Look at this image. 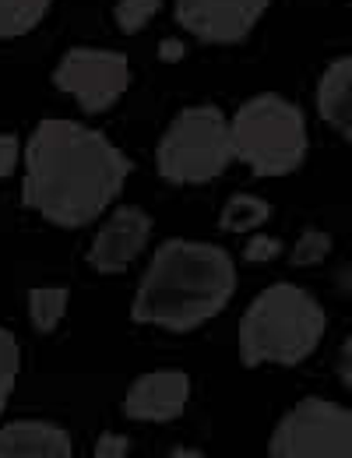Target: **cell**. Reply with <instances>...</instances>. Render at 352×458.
Masks as SVG:
<instances>
[{
    "label": "cell",
    "mask_w": 352,
    "mask_h": 458,
    "mask_svg": "<svg viewBox=\"0 0 352 458\" xmlns=\"http://www.w3.org/2000/svg\"><path fill=\"white\" fill-rule=\"evenodd\" d=\"M130 159L78 120H43L25 145L21 201L60 229L88 226L123 191Z\"/></svg>",
    "instance_id": "cell-1"
},
{
    "label": "cell",
    "mask_w": 352,
    "mask_h": 458,
    "mask_svg": "<svg viewBox=\"0 0 352 458\" xmlns=\"http://www.w3.org/2000/svg\"><path fill=\"white\" fill-rule=\"evenodd\" d=\"M236 293V265L219 243L166 240L141 276L130 318L166 332H194L226 310Z\"/></svg>",
    "instance_id": "cell-2"
},
{
    "label": "cell",
    "mask_w": 352,
    "mask_h": 458,
    "mask_svg": "<svg viewBox=\"0 0 352 458\" xmlns=\"http://www.w3.org/2000/svg\"><path fill=\"white\" fill-rule=\"evenodd\" d=\"M324 307L293 283H275L239 318V360L243 367H296L324 339Z\"/></svg>",
    "instance_id": "cell-3"
},
{
    "label": "cell",
    "mask_w": 352,
    "mask_h": 458,
    "mask_svg": "<svg viewBox=\"0 0 352 458\" xmlns=\"http://www.w3.org/2000/svg\"><path fill=\"white\" fill-rule=\"evenodd\" d=\"M233 159L257 176H286L303 166L306 156V120L299 106L275 96L261 92L247 99L236 110L233 123Z\"/></svg>",
    "instance_id": "cell-4"
},
{
    "label": "cell",
    "mask_w": 352,
    "mask_h": 458,
    "mask_svg": "<svg viewBox=\"0 0 352 458\" xmlns=\"http://www.w3.org/2000/svg\"><path fill=\"white\" fill-rule=\"evenodd\" d=\"M155 163L170 183H208L233 163L230 120L219 106H187L166 127Z\"/></svg>",
    "instance_id": "cell-5"
},
{
    "label": "cell",
    "mask_w": 352,
    "mask_h": 458,
    "mask_svg": "<svg viewBox=\"0 0 352 458\" xmlns=\"http://www.w3.org/2000/svg\"><path fill=\"white\" fill-rule=\"evenodd\" d=\"M268 458H352V412L331 399H303L279 420Z\"/></svg>",
    "instance_id": "cell-6"
},
{
    "label": "cell",
    "mask_w": 352,
    "mask_h": 458,
    "mask_svg": "<svg viewBox=\"0 0 352 458\" xmlns=\"http://www.w3.org/2000/svg\"><path fill=\"white\" fill-rule=\"evenodd\" d=\"M54 85L67 92L85 114H106L130 85V64L117 50L74 47L60 57Z\"/></svg>",
    "instance_id": "cell-7"
},
{
    "label": "cell",
    "mask_w": 352,
    "mask_h": 458,
    "mask_svg": "<svg viewBox=\"0 0 352 458\" xmlns=\"http://www.w3.org/2000/svg\"><path fill=\"white\" fill-rule=\"evenodd\" d=\"M272 0H176V21L205 43H239L254 32Z\"/></svg>",
    "instance_id": "cell-8"
},
{
    "label": "cell",
    "mask_w": 352,
    "mask_h": 458,
    "mask_svg": "<svg viewBox=\"0 0 352 458\" xmlns=\"http://www.w3.org/2000/svg\"><path fill=\"white\" fill-rule=\"evenodd\" d=\"M148 236H152L148 212H141L138 205H120L117 212L106 219V226L99 229V236H96V243L88 250V261L103 276L123 272L145 250Z\"/></svg>",
    "instance_id": "cell-9"
},
{
    "label": "cell",
    "mask_w": 352,
    "mask_h": 458,
    "mask_svg": "<svg viewBox=\"0 0 352 458\" xmlns=\"http://www.w3.org/2000/svg\"><path fill=\"white\" fill-rule=\"evenodd\" d=\"M187 399H190V377L183 370H152L127 388L123 412L141 423H170L187 409Z\"/></svg>",
    "instance_id": "cell-10"
},
{
    "label": "cell",
    "mask_w": 352,
    "mask_h": 458,
    "mask_svg": "<svg viewBox=\"0 0 352 458\" xmlns=\"http://www.w3.org/2000/svg\"><path fill=\"white\" fill-rule=\"evenodd\" d=\"M0 458H74L71 434L46 420H14L0 427Z\"/></svg>",
    "instance_id": "cell-11"
},
{
    "label": "cell",
    "mask_w": 352,
    "mask_h": 458,
    "mask_svg": "<svg viewBox=\"0 0 352 458\" xmlns=\"http://www.w3.org/2000/svg\"><path fill=\"white\" fill-rule=\"evenodd\" d=\"M317 110L346 141H352V57L331 60L317 85Z\"/></svg>",
    "instance_id": "cell-12"
},
{
    "label": "cell",
    "mask_w": 352,
    "mask_h": 458,
    "mask_svg": "<svg viewBox=\"0 0 352 458\" xmlns=\"http://www.w3.org/2000/svg\"><path fill=\"white\" fill-rule=\"evenodd\" d=\"M50 7L54 0H0V39L29 36L46 18Z\"/></svg>",
    "instance_id": "cell-13"
},
{
    "label": "cell",
    "mask_w": 352,
    "mask_h": 458,
    "mask_svg": "<svg viewBox=\"0 0 352 458\" xmlns=\"http://www.w3.org/2000/svg\"><path fill=\"white\" fill-rule=\"evenodd\" d=\"M268 216H272V205H268L264 198L233 194V198L226 201V208H222L219 226L226 229V233H254V229H261L268 223Z\"/></svg>",
    "instance_id": "cell-14"
},
{
    "label": "cell",
    "mask_w": 352,
    "mask_h": 458,
    "mask_svg": "<svg viewBox=\"0 0 352 458\" xmlns=\"http://www.w3.org/2000/svg\"><path fill=\"white\" fill-rule=\"evenodd\" d=\"M67 300H71V293L60 286L32 289V293H29V318H32V328L43 332V335H50L60 321H63V314H67Z\"/></svg>",
    "instance_id": "cell-15"
},
{
    "label": "cell",
    "mask_w": 352,
    "mask_h": 458,
    "mask_svg": "<svg viewBox=\"0 0 352 458\" xmlns=\"http://www.w3.org/2000/svg\"><path fill=\"white\" fill-rule=\"evenodd\" d=\"M18 367H21V349H18V339L0 328V416L7 409V399L14 392V381H18Z\"/></svg>",
    "instance_id": "cell-16"
},
{
    "label": "cell",
    "mask_w": 352,
    "mask_h": 458,
    "mask_svg": "<svg viewBox=\"0 0 352 458\" xmlns=\"http://www.w3.org/2000/svg\"><path fill=\"white\" fill-rule=\"evenodd\" d=\"M159 4H163V0H117L113 18H117L120 32H127V36L141 32V29L159 14Z\"/></svg>",
    "instance_id": "cell-17"
},
{
    "label": "cell",
    "mask_w": 352,
    "mask_h": 458,
    "mask_svg": "<svg viewBox=\"0 0 352 458\" xmlns=\"http://www.w3.org/2000/svg\"><path fill=\"white\" fill-rule=\"evenodd\" d=\"M328 254H331V236H328V233H321V229H306V233L296 240L289 261H293V265H299V268H306V265L324 261Z\"/></svg>",
    "instance_id": "cell-18"
},
{
    "label": "cell",
    "mask_w": 352,
    "mask_h": 458,
    "mask_svg": "<svg viewBox=\"0 0 352 458\" xmlns=\"http://www.w3.org/2000/svg\"><path fill=\"white\" fill-rule=\"evenodd\" d=\"M279 254H282V243H279L275 236H264V233L254 236V240L247 243V250H243V258L254 261V265H257V261H272V258H279Z\"/></svg>",
    "instance_id": "cell-19"
},
{
    "label": "cell",
    "mask_w": 352,
    "mask_h": 458,
    "mask_svg": "<svg viewBox=\"0 0 352 458\" xmlns=\"http://www.w3.org/2000/svg\"><path fill=\"white\" fill-rule=\"evenodd\" d=\"M127 448H130V441L123 434H103L96 441V458H127Z\"/></svg>",
    "instance_id": "cell-20"
},
{
    "label": "cell",
    "mask_w": 352,
    "mask_h": 458,
    "mask_svg": "<svg viewBox=\"0 0 352 458\" xmlns=\"http://www.w3.org/2000/svg\"><path fill=\"white\" fill-rule=\"evenodd\" d=\"M18 156H21L18 138H14V134H0V180L14 173V166H18Z\"/></svg>",
    "instance_id": "cell-21"
},
{
    "label": "cell",
    "mask_w": 352,
    "mask_h": 458,
    "mask_svg": "<svg viewBox=\"0 0 352 458\" xmlns=\"http://www.w3.org/2000/svg\"><path fill=\"white\" fill-rule=\"evenodd\" d=\"M339 377L346 381V388L352 392V335L339 349Z\"/></svg>",
    "instance_id": "cell-22"
},
{
    "label": "cell",
    "mask_w": 352,
    "mask_h": 458,
    "mask_svg": "<svg viewBox=\"0 0 352 458\" xmlns=\"http://www.w3.org/2000/svg\"><path fill=\"white\" fill-rule=\"evenodd\" d=\"M159 60H166V64L183 60V43H180V39H163V43H159Z\"/></svg>",
    "instance_id": "cell-23"
},
{
    "label": "cell",
    "mask_w": 352,
    "mask_h": 458,
    "mask_svg": "<svg viewBox=\"0 0 352 458\" xmlns=\"http://www.w3.org/2000/svg\"><path fill=\"white\" fill-rule=\"evenodd\" d=\"M170 458H205V455H201L197 448H176V452Z\"/></svg>",
    "instance_id": "cell-24"
},
{
    "label": "cell",
    "mask_w": 352,
    "mask_h": 458,
    "mask_svg": "<svg viewBox=\"0 0 352 458\" xmlns=\"http://www.w3.org/2000/svg\"><path fill=\"white\" fill-rule=\"evenodd\" d=\"M342 286H346V289L352 293V265L346 268V272H342Z\"/></svg>",
    "instance_id": "cell-25"
}]
</instances>
